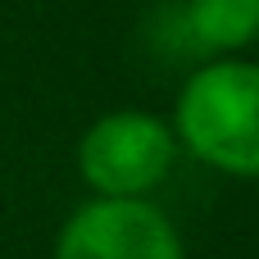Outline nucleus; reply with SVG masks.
Listing matches in <instances>:
<instances>
[{"mask_svg":"<svg viewBox=\"0 0 259 259\" xmlns=\"http://www.w3.org/2000/svg\"><path fill=\"white\" fill-rule=\"evenodd\" d=\"M173 123L150 109H114L100 114L77 141V178L91 196L146 200L155 196L178 164Z\"/></svg>","mask_w":259,"mask_h":259,"instance_id":"obj_2","label":"nucleus"},{"mask_svg":"<svg viewBox=\"0 0 259 259\" xmlns=\"http://www.w3.org/2000/svg\"><path fill=\"white\" fill-rule=\"evenodd\" d=\"M173 137L196 164L259 182V59L214 55L173 100Z\"/></svg>","mask_w":259,"mask_h":259,"instance_id":"obj_1","label":"nucleus"},{"mask_svg":"<svg viewBox=\"0 0 259 259\" xmlns=\"http://www.w3.org/2000/svg\"><path fill=\"white\" fill-rule=\"evenodd\" d=\"M187 27L209 55H241L259 41V0H187Z\"/></svg>","mask_w":259,"mask_h":259,"instance_id":"obj_4","label":"nucleus"},{"mask_svg":"<svg viewBox=\"0 0 259 259\" xmlns=\"http://www.w3.org/2000/svg\"><path fill=\"white\" fill-rule=\"evenodd\" d=\"M50 259H187V246L178 223L150 196H91L64 219Z\"/></svg>","mask_w":259,"mask_h":259,"instance_id":"obj_3","label":"nucleus"}]
</instances>
